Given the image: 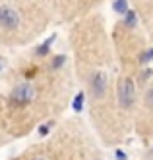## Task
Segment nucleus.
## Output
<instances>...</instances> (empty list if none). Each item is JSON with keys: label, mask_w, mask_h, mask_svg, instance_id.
<instances>
[{"label": "nucleus", "mask_w": 153, "mask_h": 160, "mask_svg": "<svg viewBox=\"0 0 153 160\" xmlns=\"http://www.w3.org/2000/svg\"><path fill=\"white\" fill-rule=\"evenodd\" d=\"M56 21L49 0H0V48H21Z\"/></svg>", "instance_id": "nucleus-4"}, {"label": "nucleus", "mask_w": 153, "mask_h": 160, "mask_svg": "<svg viewBox=\"0 0 153 160\" xmlns=\"http://www.w3.org/2000/svg\"><path fill=\"white\" fill-rule=\"evenodd\" d=\"M130 4L139 25L144 27L147 39L153 44V0H130Z\"/></svg>", "instance_id": "nucleus-7"}, {"label": "nucleus", "mask_w": 153, "mask_h": 160, "mask_svg": "<svg viewBox=\"0 0 153 160\" xmlns=\"http://www.w3.org/2000/svg\"><path fill=\"white\" fill-rule=\"evenodd\" d=\"M132 133L139 137V141L153 143V68L138 98Z\"/></svg>", "instance_id": "nucleus-5"}, {"label": "nucleus", "mask_w": 153, "mask_h": 160, "mask_svg": "<svg viewBox=\"0 0 153 160\" xmlns=\"http://www.w3.org/2000/svg\"><path fill=\"white\" fill-rule=\"evenodd\" d=\"M8 160H105L103 145L89 123L79 118H64L43 139L27 145Z\"/></svg>", "instance_id": "nucleus-3"}, {"label": "nucleus", "mask_w": 153, "mask_h": 160, "mask_svg": "<svg viewBox=\"0 0 153 160\" xmlns=\"http://www.w3.org/2000/svg\"><path fill=\"white\" fill-rule=\"evenodd\" d=\"M49 2L54 10L56 21L72 25L74 21L99 12L105 0H49Z\"/></svg>", "instance_id": "nucleus-6"}, {"label": "nucleus", "mask_w": 153, "mask_h": 160, "mask_svg": "<svg viewBox=\"0 0 153 160\" xmlns=\"http://www.w3.org/2000/svg\"><path fill=\"white\" fill-rule=\"evenodd\" d=\"M70 50L76 85L87 100L89 128L103 147H116L134 128L139 93L151 73V42L134 29L111 35L101 12L70 25Z\"/></svg>", "instance_id": "nucleus-1"}, {"label": "nucleus", "mask_w": 153, "mask_h": 160, "mask_svg": "<svg viewBox=\"0 0 153 160\" xmlns=\"http://www.w3.org/2000/svg\"><path fill=\"white\" fill-rule=\"evenodd\" d=\"M76 79L66 54L35 47L0 73V131L4 143L58 123L74 95Z\"/></svg>", "instance_id": "nucleus-2"}, {"label": "nucleus", "mask_w": 153, "mask_h": 160, "mask_svg": "<svg viewBox=\"0 0 153 160\" xmlns=\"http://www.w3.org/2000/svg\"><path fill=\"white\" fill-rule=\"evenodd\" d=\"M6 143H4V139H2V131H0V147H4Z\"/></svg>", "instance_id": "nucleus-8"}]
</instances>
